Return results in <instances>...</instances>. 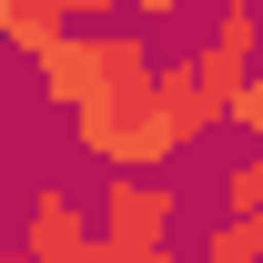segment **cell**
Here are the masks:
<instances>
[{
  "instance_id": "obj_1",
  "label": "cell",
  "mask_w": 263,
  "mask_h": 263,
  "mask_svg": "<svg viewBox=\"0 0 263 263\" xmlns=\"http://www.w3.org/2000/svg\"><path fill=\"white\" fill-rule=\"evenodd\" d=\"M213 122H223V111H213V91H202L193 51H172V61H152V101H142V122H132V142H122L111 172H172Z\"/></svg>"
},
{
  "instance_id": "obj_6",
  "label": "cell",
  "mask_w": 263,
  "mask_h": 263,
  "mask_svg": "<svg viewBox=\"0 0 263 263\" xmlns=\"http://www.w3.org/2000/svg\"><path fill=\"white\" fill-rule=\"evenodd\" d=\"M233 132H253V152H263V61L243 71V91H233V111H223Z\"/></svg>"
},
{
  "instance_id": "obj_2",
  "label": "cell",
  "mask_w": 263,
  "mask_h": 263,
  "mask_svg": "<svg viewBox=\"0 0 263 263\" xmlns=\"http://www.w3.org/2000/svg\"><path fill=\"white\" fill-rule=\"evenodd\" d=\"M172 223H182L172 172H101V202H91L101 253H152V243H172Z\"/></svg>"
},
{
  "instance_id": "obj_4",
  "label": "cell",
  "mask_w": 263,
  "mask_h": 263,
  "mask_svg": "<svg viewBox=\"0 0 263 263\" xmlns=\"http://www.w3.org/2000/svg\"><path fill=\"white\" fill-rule=\"evenodd\" d=\"M31 71H41V101L71 122V111L91 101V31H61L51 51H31Z\"/></svg>"
},
{
  "instance_id": "obj_12",
  "label": "cell",
  "mask_w": 263,
  "mask_h": 263,
  "mask_svg": "<svg viewBox=\"0 0 263 263\" xmlns=\"http://www.w3.org/2000/svg\"><path fill=\"white\" fill-rule=\"evenodd\" d=\"M0 101H10V81H0Z\"/></svg>"
},
{
  "instance_id": "obj_5",
  "label": "cell",
  "mask_w": 263,
  "mask_h": 263,
  "mask_svg": "<svg viewBox=\"0 0 263 263\" xmlns=\"http://www.w3.org/2000/svg\"><path fill=\"white\" fill-rule=\"evenodd\" d=\"M213 202H223V223H253L263 213V152H243V162L213 182Z\"/></svg>"
},
{
  "instance_id": "obj_11",
  "label": "cell",
  "mask_w": 263,
  "mask_h": 263,
  "mask_svg": "<svg viewBox=\"0 0 263 263\" xmlns=\"http://www.w3.org/2000/svg\"><path fill=\"white\" fill-rule=\"evenodd\" d=\"M243 10H253V31H263V0H243Z\"/></svg>"
},
{
  "instance_id": "obj_7",
  "label": "cell",
  "mask_w": 263,
  "mask_h": 263,
  "mask_svg": "<svg viewBox=\"0 0 263 263\" xmlns=\"http://www.w3.org/2000/svg\"><path fill=\"white\" fill-rule=\"evenodd\" d=\"M182 10H193V0H122V21H132V31H142V41L162 31V21H182Z\"/></svg>"
},
{
  "instance_id": "obj_9",
  "label": "cell",
  "mask_w": 263,
  "mask_h": 263,
  "mask_svg": "<svg viewBox=\"0 0 263 263\" xmlns=\"http://www.w3.org/2000/svg\"><path fill=\"white\" fill-rule=\"evenodd\" d=\"M243 263H263V213H253V223H243Z\"/></svg>"
},
{
  "instance_id": "obj_8",
  "label": "cell",
  "mask_w": 263,
  "mask_h": 263,
  "mask_svg": "<svg viewBox=\"0 0 263 263\" xmlns=\"http://www.w3.org/2000/svg\"><path fill=\"white\" fill-rule=\"evenodd\" d=\"M61 21L71 31H101V21H122V0H61Z\"/></svg>"
},
{
  "instance_id": "obj_10",
  "label": "cell",
  "mask_w": 263,
  "mask_h": 263,
  "mask_svg": "<svg viewBox=\"0 0 263 263\" xmlns=\"http://www.w3.org/2000/svg\"><path fill=\"white\" fill-rule=\"evenodd\" d=\"M0 223H21V202H10V193H0Z\"/></svg>"
},
{
  "instance_id": "obj_3",
  "label": "cell",
  "mask_w": 263,
  "mask_h": 263,
  "mask_svg": "<svg viewBox=\"0 0 263 263\" xmlns=\"http://www.w3.org/2000/svg\"><path fill=\"white\" fill-rule=\"evenodd\" d=\"M21 263H101L91 202L71 182H31V202H21Z\"/></svg>"
}]
</instances>
